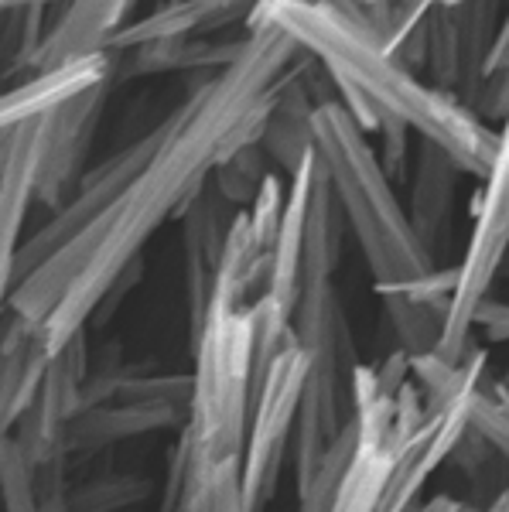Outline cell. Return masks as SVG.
<instances>
[{"mask_svg": "<svg viewBox=\"0 0 509 512\" xmlns=\"http://www.w3.org/2000/svg\"><path fill=\"white\" fill-rule=\"evenodd\" d=\"M455 171H462L451 154L434 140L421 137L414 178V229L431 253H438L451 236V198H455Z\"/></svg>", "mask_w": 509, "mask_h": 512, "instance_id": "cell-14", "label": "cell"}, {"mask_svg": "<svg viewBox=\"0 0 509 512\" xmlns=\"http://www.w3.org/2000/svg\"><path fill=\"white\" fill-rule=\"evenodd\" d=\"M308 355L301 349L298 335H287V342L274 352L264 366L253 393L250 427L240 458L243 478V506L246 512H264L274 499L277 482L287 451H294V431H298V407L305 393Z\"/></svg>", "mask_w": 509, "mask_h": 512, "instance_id": "cell-7", "label": "cell"}, {"mask_svg": "<svg viewBox=\"0 0 509 512\" xmlns=\"http://www.w3.org/2000/svg\"><path fill=\"white\" fill-rule=\"evenodd\" d=\"M103 76H106V59L100 52L55 65V69H48L45 76H38L35 82L14 89V93L7 96L4 127L48 117V113H55L59 106L72 103L76 96L89 93V89H96V86H103Z\"/></svg>", "mask_w": 509, "mask_h": 512, "instance_id": "cell-13", "label": "cell"}, {"mask_svg": "<svg viewBox=\"0 0 509 512\" xmlns=\"http://www.w3.org/2000/svg\"><path fill=\"white\" fill-rule=\"evenodd\" d=\"M294 48L281 28H253L223 76L185 99L147 140L127 147V178L117 198L79 236L7 287V311L41 328L52 352L86 332L137 267L154 229L202 192L212 168L264 130L274 79Z\"/></svg>", "mask_w": 509, "mask_h": 512, "instance_id": "cell-1", "label": "cell"}, {"mask_svg": "<svg viewBox=\"0 0 509 512\" xmlns=\"http://www.w3.org/2000/svg\"><path fill=\"white\" fill-rule=\"evenodd\" d=\"M226 236L219 229L216 205L209 192H199L188 202L185 222V294H188V335H199L219 270H223Z\"/></svg>", "mask_w": 509, "mask_h": 512, "instance_id": "cell-12", "label": "cell"}, {"mask_svg": "<svg viewBox=\"0 0 509 512\" xmlns=\"http://www.w3.org/2000/svg\"><path fill=\"white\" fill-rule=\"evenodd\" d=\"M414 512H509V492L499 495L492 506H469V502H458L455 495H434V499L421 502Z\"/></svg>", "mask_w": 509, "mask_h": 512, "instance_id": "cell-20", "label": "cell"}, {"mask_svg": "<svg viewBox=\"0 0 509 512\" xmlns=\"http://www.w3.org/2000/svg\"><path fill=\"white\" fill-rule=\"evenodd\" d=\"M178 512H246L240 461L202 458L192 448V437H188V465H185Z\"/></svg>", "mask_w": 509, "mask_h": 512, "instance_id": "cell-16", "label": "cell"}, {"mask_svg": "<svg viewBox=\"0 0 509 512\" xmlns=\"http://www.w3.org/2000/svg\"><path fill=\"white\" fill-rule=\"evenodd\" d=\"M41 328L11 315L4 328V349H0V431L11 434L18 420L28 414L35 396L45 383L48 362H52Z\"/></svg>", "mask_w": 509, "mask_h": 512, "instance_id": "cell-11", "label": "cell"}, {"mask_svg": "<svg viewBox=\"0 0 509 512\" xmlns=\"http://www.w3.org/2000/svg\"><path fill=\"white\" fill-rule=\"evenodd\" d=\"M506 492H509V485H506Z\"/></svg>", "mask_w": 509, "mask_h": 512, "instance_id": "cell-22", "label": "cell"}, {"mask_svg": "<svg viewBox=\"0 0 509 512\" xmlns=\"http://www.w3.org/2000/svg\"><path fill=\"white\" fill-rule=\"evenodd\" d=\"M86 332L72 338L48 362L45 383L28 407V414L18 420L14 437L24 444V451L45 465L55 458H72L69 454V427L82 410V390H86Z\"/></svg>", "mask_w": 509, "mask_h": 512, "instance_id": "cell-10", "label": "cell"}, {"mask_svg": "<svg viewBox=\"0 0 509 512\" xmlns=\"http://www.w3.org/2000/svg\"><path fill=\"white\" fill-rule=\"evenodd\" d=\"M0 482H4L7 512H41L38 499V461L24 451L14 434L0 441Z\"/></svg>", "mask_w": 509, "mask_h": 512, "instance_id": "cell-17", "label": "cell"}, {"mask_svg": "<svg viewBox=\"0 0 509 512\" xmlns=\"http://www.w3.org/2000/svg\"><path fill=\"white\" fill-rule=\"evenodd\" d=\"M253 28H281L298 48H308L339 79V86L363 99L376 117L400 120L424 140H434L469 175L486 178L496 158L499 134L482 123L469 103L438 86H424L407 62L390 48L383 31L346 0H270L250 18Z\"/></svg>", "mask_w": 509, "mask_h": 512, "instance_id": "cell-2", "label": "cell"}, {"mask_svg": "<svg viewBox=\"0 0 509 512\" xmlns=\"http://www.w3.org/2000/svg\"><path fill=\"white\" fill-rule=\"evenodd\" d=\"M192 417L185 434L212 461H240L257 393V321L253 301L216 287L192 338Z\"/></svg>", "mask_w": 509, "mask_h": 512, "instance_id": "cell-4", "label": "cell"}, {"mask_svg": "<svg viewBox=\"0 0 509 512\" xmlns=\"http://www.w3.org/2000/svg\"><path fill=\"white\" fill-rule=\"evenodd\" d=\"M311 147L342 216L359 239L376 291L387 301H417L421 287L434 277V253L400 209L387 168L359 134L356 117L342 106H318L311 113Z\"/></svg>", "mask_w": 509, "mask_h": 512, "instance_id": "cell-3", "label": "cell"}, {"mask_svg": "<svg viewBox=\"0 0 509 512\" xmlns=\"http://www.w3.org/2000/svg\"><path fill=\"white\" fill-rule=\"evenodd\" d=\"M294 335L308 355L305 393L298 407V431H294V489L305 495L328 451L356 420L359 359L349 342V325L332 277L301 284Z\"/></svg>", "mask_w": 509, "mask_h": 512, "instance_id": "cell-5", "label": "cell"}, {"mask_svg": "<svg viewBox=\"0 0 509 512\" xmlns=\"http://www.w3.org/2000/svg\"><path fill=\"white\" fill-rule=\"evenodd\" d=\"M410 379V355L400 349L380 366L356 369V451L325 512H380L393 472L397 396Z\"/></svg>", "mask_w": 509, "mask_h": 512, "instance_id": "cell-8", "label": "cell"}, {"mask_svg": "<svg viewBox=\"0 0 509 512\" xmlns=\"http://www.w3.org/2000/svg\"><path fill=\"white\" fill-rule=\"evenodd\" d=\"M479 106H482V117H499V120L509 117V14L496 35V45H492Z\"/></svg>", "mask_w": 509, "mask_h": 512, "instance_id": "cell-19", "label": "cell"}, {"mask_svg": "<svg viewBox=\"0 0 509 512\" xmlns=\"http://www.w3.org/2000/svg\"><path fill=\"white\" fill-rule=\"evenodd\" d=\"M509 256V117L499 130V147L486 171V188L479 195V209L472 219L469 246L455 267V291L445 304L438 355L448 362H462L472 352V332L482 304L489 301L492 284Z\"/></svg>", "mask_w": 509, "mask_h": 512, "instance_id": "cell-6", "label": "cell"}, {"mask_svg": "<svg viewBox=\"0 0 509 512\" xmlns=\"http://www.w3.org/2000/svg\"><path fill=\"white\" fill-rule=\"evenodd\" d=\"M192 373L182 376H117L113 400L89 407L69 427V454H89L130 441L151 431L178 427L185 431L192 417Z\"/></svg>", "mask_w": 509, "mask_h": 512, "instance_id": "cell-9", "label": "cell"}, {"mask_svg": "<svg viewBox=\"0 0 509 512\" xmlns=\"http://www.w3.org/2000/svg\"><path fill=\"white\" fill-rule=\"evenodd\" d=\"M123 7H127V0H76L65 21L38 48L35 62L55 69L62 62L82 59V55H96L93 45L106 28H113L123 18Z\"/></svg>", "mask_w": 509, "mask_h": 512, "instance_id": "cell-15", "label": "cell"}, {"mask_svg": "<svg viewBox=\"0 0 509 512\" xmlns=\"http://www.w3.org/2000/svg\"><path fill=\"white\" fill-rule=\"evenodd\" d=\"M147 492H151V482H144V478H96V482H86L69 495V512H117L141 502Z\"/></svg>", "mask_w": 509, "mask_h": 512, "instance_id": "cell-18", "label": "cell"}, {"mask_svg": "<svg viewBox=\"0 0 509 512\" xmlns=\"http://www.w3.org/2000/svg\"><path fill=\"white\" fill-rule=\"evenodd\" d=\"M499 386H503V390L509 393V373H506V379H499Z\"/></svg>", "mask_w": 509, "mask_h": 512, "instance_id": "cell-21", "label": "cell"}]
</instances>
